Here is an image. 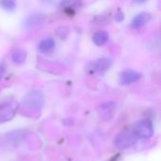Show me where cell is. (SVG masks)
Segmentation results:
<instances>
[{
  "instance_id": "cell-8",
  "label": "cell",
  "mask_w": 161,
  "mask_h": 161,
  "mask_svg": "<svg viewBox=\"0 0 161 161\" xmlns=\"http://www.w3.org/2000/svg\"><path fill=\"white\" fill-rule=\"evenodd\" d=\"M150 20H151V14L150 13L141 12L133 18V20L131 22V26L133 28H141L143 25H145L147 23H149Z\"/></svg>"
},
{
  "instance_id": "cell-7",
  "label": "cell",
  "mask_w": 161,
  "mask_h": 161,
  "mask_svg": "<svg viewBox=\"0 0 161 161\" xmlns=\"http://www.w3.org/2000/svg\"><path fill=\"white\" fill-rule=\"evenodd\" d=\"M44 20H45V17L43 14L35 13V14H31L28 17H26L24 25L26 28H32V27L42 25L44 22Z\"/></svg>"
},
{
  "instance_id": "cell-10",
  "label": "cell",
  "mask_w": 161,
  "mask_h": 161,
  "mask_svg": "<svg viewBox=\"0 0 161 161\" xmlns=\"http://www.w3.org/2000/svg\"><path fill=\"white\" fill-rule=\"evenodd\" d=\"M55 46H56V42L54 41V39L50 38V37L42 40L39 43V49H40V51H42L43 53L52 51L55 48Z\"/></svg>"
},
{
  "instance_id": "cell-1",
  "label": "cell",
  "mask_w": 161,
  "mask_h": 161,
  "mask_svg": "<svg viewBox=\"0 0 161 161\" xmlns=\"http://www.w3.org/2000/svg\"><path fill=\"white\" fill-rule=\"evenodd\" d=\"M138 139L148 140L154 134V126L150 120L142 119L136 123L134 125V129L132 130Z\"/></svg>"
},
{
  "instance_id": "cell-12",
  "label": "cell",
  "mask_w": 161,
  "mask_h": 161,
  "mask_svg": "<svg viewBox=\"0 0 161 161\" xmlns=\"http://www.w3.org/2000/svg\"><path fill=\"white\" fill-rule=\"evenodd\" d=\"M11 58L14 63L21 64L26 58V52L23 49H16L15 51H13L11 55Z\"/></svg>"
},
{
  "instance_id": "cell-6",
  "label": "cell",
  "mask_w": 161,
  "mask_h": 161,
  "mask_svg": "<svg viewBox=\"0 0 161 161\" xmlns=\"http://www.w3.org/2000/svg\"><path fill=\"white\" fill-rule=\"evenodd\" d=\"M112 65V60L108 58H102L95 60L92 64V70L94 73H105Z\"/></svg>"
},
{
  "instance_id": "cell-14",
  "label": "cell",
  "mask_w": 161,
  "mask_h": 161,
  "mask_svg": "<svg viewBox=\"0 0 161 161\" xmlns=\"http://www.w3.org/2000/svg\"><path fill=\"white\" fill-rule=\"evenodd\" d=\"M5 73H6V65H5V63H0V79L4 76V75H5Z\"/></svg>"
},
{
  "instance_id": "cell-4",
  "label": "cell",
  "mask_w": 161,
  "mask_h": 161,
  "mask_svg": "<svg viewBox=\"0 0 161 161\" xmlns=\"http://www.w3.org/2000/svg\"><path fill=\"white\" fill-rule=\"evenodd\" d=\"M44 99L43 95L39 91H31L26 94L24 99V105L26 108H30L33 109H39L43 106Z\"/></svg>"
},
{
  "instance_id": "cell-5",
  "label": "cell",
  "mask_w": 161,
  "mask_h": 161,
  "mask_svg": "<svg viewBox=\"0 0 161 161\" xmlns=\"http://www.w3.org/2000/svg\"><path fill=\"white\" fill-rule=\"evenodd\" d=\"M142 77V74L134 70H126L121 73L120 82L123 85H129L138 81Z\"/></svg>"
},
{
  "instance_id": "cell-15",
  "label": "cell",
  "mask_w": 161,
  "mask_h": 161,
  "mask_svg": "<svg viewBox=\"0 0 161 161\" xmlns=\"http://www.w3.org/2000/svg\"><path fill=\"white\" fill-rule=\"evenodd\" d=\"M124 18H125V14H124L123 12H118V13L116 14V16H115V19H116V21H118V22H122V21L124 20Z\"/></svg>"
},
{
  "instance_id": "cell-13",
  "label": "cell",
  "mask_w": 161,
  "mask_h": 161,
  "mask_svg": "<svg viewBox=\"0 0 161 161\" xmlns=\"http://www.w3.org/2000/svg\"><path fill=\"white\" fill-rule=\"evenodd\" d=\"M0 6L6 9V10H13L16 7V3L12 0H3V1H0Z\"/></svg>"
},
{
  "instance_id": "cell-9",
  "label": "cell",
  "mask_w": 161,
  "mask_h": 161,
  "mask_svg": "<svg viewBox=\"0 0 161 161\" xmlns=\"http://www.w3.org/2000/svg\"><path fill=\"white\" fill-rule=\"evenodd\" d=\"M116 108V103L114 102H106V103H103L102 105H100L99 107V110H100V114L106 118V119H109L108 115H113L114 113V110Z\"/></svg>"
},
{
  "instance_id": "cell-2",
  "label": "cell",
  "mask_w": 161,
  "mask_h": 161,
  "mask_svg": "<svg viewBox=\"0 0 161 161\" xmlns=\"http://www.w3.org/2000/svg\"><path fill=\"white\" fill-rule=\"evenodd\" d=\"M137 141L138 138L136 137V135L132 130H125L116 137L114 141V144L118 149L125 150L135 145Z\"/></svg>"
},
{
  "instance_id": "cell-3",
  "label": "cell",
  "mask_w": 161,
  "mask_h": 161,
  "mask_svg": "<svg viewBox=\"0 0 161 161\" xmlns=\"http://www.w3.org/2000/svg\"><path fill=\"white\" fill-rule=\"evenodd\" d=\"M19 105L15 101H8L0 104V124L10 121L16 114Z\"/></svg>"
},
{
  "instance_id": "cell-11",
  "label": "cell",
  "mask_w": 161,
  "mask_h": 161,
  "mask_svg": "<svg viewBox=\"0 0 161 161\" xmlns=\"http://www.w3.org/2000/svg\"><path fill=\"white\" fill-rule=\"evenodd\" d=\"M108 34L106 31H98L93 35V42L97 45V46H102L105 43H107V42L108 41Z\"/></svg>"
}]
</instances>
